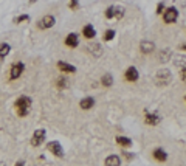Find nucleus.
<instances>
[{
    "label": "nucleus",
    "instance_id": "f257e3e1",
    "mask_svg": "<svg viewBox=\"0 0 186 166\" xmlns=\"http://www.w3.org/2000/svg\"><path fill=\"white\" fill-rule=\"evenodd\" d=\"M14 109H16V112L19 116H26L28 113H30V110H31V99L28 98V96H19L16 99V103H14Z\"/></svg>",
    "mask_w": 186,
    "mask_h": 166
},
{
    "label": "nucleus",
    "instance_id": "4be33fe9",
    "mask_svg": "<svg viewBox=\"0 0 186 166\" xmlns=\"http://www.w3.org/2000/svg\"><path fill=\"white\" fill-rule=\"evenodd\" d=\"M124 16V8L123 6H115V19H123Z\"/></svg>",
    "mask_w": 186,
    "mask_h": 166
},
{
    "label": "nucleus",
    "instance_id": "f3484780",
    "mask_svg": "<svg viewBox=\"0 0 186 166\" xmlns=\"http://www.w3.org/2000/svg\"><path fill=\"white\" fill-rule=\"evenodd\" d=\"M104 164H107V166H119L121 164V160H119L118 155H110V157H107V158H106Z\"/></svg>",
    "mask_w": 186,
    "mask_h": 166
},
{
    "label": "nucleus",
    "instance_id": "f03ea898",
    "mask_svg": "<svg viewBox=\"0 0 186 166\" xmlns=\"http://www.w3.org/2000/svg\"><path fill=\"white\" fill-rule=\"evenodd\" d=\"M172 81V75L169 70H160L155 75V82L158 86H167Z\"/></svg>",
    "mask_w": 186,
    "mask_h": 166
},
{
    "label": "nucleus",
    "instance_id": "1a4fd4ad",
    "mask_svg": "<svg viewBox=\"0 0 186 166\" xmlns=\"http://www.w3.org/2000/svg\"><path fill=\"white\" fill-rule=\"evenodd\" d=\"M140 50H141V53H144V54H149L155 50V44L151 42V41H143L140 44Z\"/></svg>",
    "mask_w": 186,
    "mask_h": 166
},
{
    "label": "nucleus",
    "instance_id": "7ed1b4c3",
    "mask_svg": "<svg viewBox=\"0 0 186 166\" xmlns=\"http://www.w3.org/2000/svg\"><path fill=\"white\" fill-rule=\"evenodd\" d=\"M177 17H178V11H177V8H174V6H169L163 11V19L166 23H175Z\"/></svg>",
    "mask_w": 186,
    "mask_h": 166
},
{
    "label": "nucleus",
    "instance_id": "f8f14e48",
    "mask_svg": "<svg viewBox=\"0 0 186 166\" xmlns=\"http://www.w3.org/2000/svg\"><path fill=\"white\" fill-rule=\"evenodd\" d=\"M58 68H59L61 71H64V73H74V71H76V67H73L71 64L62 62V61L58 62Z\"/></svg>",
    "mask_w": 186,
    "mask_h": 166
},
{
    "label": "nucleus",
    "instance_id": "9b49d317",
    "mask_svg": "<svg viewBox=\"0 0 186 166\" xmlns=\"http://www.w3.org/2000/svg\"><path fill=\"white\" fill-rule=\"evenodd\" d=\"M93 106H95V99H93L92 96H87V98L81 99V103H79V107L84 109V110H90V109H93Z\"/></svg>",
    "mask_w": 186,
    "mask_h": 166
},
{
    "label": "nucleus",
    "instance_id": "bb28decb",
    "mask_svg": "<svg viewBox=\"0 0 186 166\" xmlns=\"http://www.w3.org/2000/svg\"><path fill=\"white\" fill-rule=\"evenodd\" d=\"M163 11H164V3L160 2V3H158V6H157V14H161Z\"/></svg>",
    "mask_w": 186,
    "mask_h": 166
},
{
    "label": "nucleus",
    "instance_id": "20e7f679",
    "mask_svg": "<svg viewBox=\"0 0 186 166\" xmlns=\"http://www.w3.org/2000/svg\"><path fill=\"white\" fill-rule=\"evenodd\" d=\"M23 70H25V65L22 62H16V64H13L11 65V70H9V79H19L22 76V73H23Z\"/></svg>",
    "mask_w": 186,
    "mask_h": 166
},
{
    "label": "nucleus",
    "instance_id": "9d476101",
    "mask_svg": "<svg viewBox=\"0 0 186 166\" xmlns=\"http://www.w3.org/2000/svg\"><path fill=\"white\" fill-rule=\"evenodd\" d=\"M126 79H127L129 82L138 81V70H136L135 67H129V68L126 70Z\"/></svg>",
    "mask_w": 186,
    "mask_h": 166
},
{
    "label": "nucleus",
    "instance_id": "4468645a",
    "mask_svg": "<svg viewBox=\"0 0 186 166\" xmlns=\"http://www.w3.org/2000/svg\"><path fill=\"white\" fill-rule=\"evenodd\" d=\"M144 121H146L147 124H151V126H155V124L160 123V116H158L157 113H147V112H146Z\"/></svg>",
    "mask_w": 186,
    "mask_h": 166
},
{
    "label": "nucleus",
    "instance_id": "423d86ee",
    "mask_svg": "<svg viewBox=\"0 0 186 166\" xmlns=\"http://www.w3.org/2000/svg\"><path fill=\"white\" fill-rule=\"evenodd\" d=\"M46 147H48V149H50V152H51L54 157H58V158H62V157H64L62 146H61L58 141H50L48 144H46Z\"/></svg>",
    "mask_w": 186,
    "mask_h": 166
},
{
    "label": "nucleus",
    "instance_id": "6e6552de",
    "mask_svg": "<svg viewBox=\"0 0 186 166\" xmlns=\"http://www.w3.org/2000/svg\"><path fill=\"white\" fill-rule=\"evenodd\" d=\"M79 44V39H78V34L76 33H70L67 38H65V45L70 48H76Z\"/></svg>",
    "mask_w": 186,
    "mask_h": 166
},
{
    "label": "nucleus",
    "instance_id": "aec40b11",
    "mask_svg": "<svg viewBox=\"0 0 186 166\" xmlns=\"http://www.w3.org/2000/svg\"><path fill=\"white\" fill-rule=\"evenodd\" d=\"M9 50H11V47H9L8 44H2L0 45V58H6L8 56V53H9Z\"/></svg>",
    "mask_w": 186,
    "mask_h": 166
},
{
    "label": "nucleus",
    "instance_id": "412c9836",
    "mask_svg": "<svg viewBox=\"0 0 186 166\" xmlns=\"http://www.w3.org/2000/svg\"><path fill=\"white\" fill-rule=\"evenodd\" d=\"M113 38H115V31H113V30H107V31H104V36H102V39H104L106 42L112 41Z\"/></svg>",
    "mask_w": 186,
    "mask_h": 166
},
{
    "label": "nucleus",
    "instance_id": "a211bd4d",
    "mask_svg": "<svg viewBox=\"0 0 186 166\" xmlns=\"http://www.w3.org/2000/svg\"><path fill=\"white\" fill-rule=\"evenodd\" d=\"M116 143L123 147H130L132 146V140L130 138H126V137H116Z\"/></svg>",
    "mask_w": 186,
    "mask_h": 166
},
{
    "label": "nucleus",
    "instance_id": "5701e85b",
    "mask_svg": "<svg viewBox=\"0 0 186 166\" xmlns=\"http://www.w3.org/2000/svg\"><path fill=\"white\" fill-rule=\"evenodd\" d=\"M115 17V6H109L106 10V19H113Z\"/></svg>",
    "mask_w": 186,
    "mask_h": 166
},
{
    "label": "nucleus",
    "instance_id": "c756f323",
    "mask_svg": "<svg viewBox=\"0 0 186 166\" xmlns=\"http://www.w3.org/2000/svg\"><path fill=\"white\" fill-rule=\"evenodd\" d=\"M36 2H37V0H30V5H31V3H36Z\"/></svg>",
    "mask_w": 186,
    "mask_h": 166
},
{
    "label": "nucleus",
    "instance_id": "39448f33",
    "mask_svg": "<svg viewBox=\"0 0 186 166\" xmlns=\"http://www.w3.org/2000/svg\"><path fill=\"white\" fill-rule=\"evenodd\" d=\"M44 140H45V131L44 129H37L31 137V146H34V147L40 146L44 143Z\"/></svg>",
    "mask_w": 186,
    "mask_h": 166
},
{
    "label": "nucleus",
    "instance_id": "b1692460",
    "mask_svg": "<svg viewBox=\"0 0 186 166\" xmlns=\"http://www.w3.org/2000/svg\"><path fill=\"white\" fill-rule=\"evenodd\" d=\"M169 58H171V51H167V50L161 51V54H160V61H161V62L169 61Z\"/></svg>",
    "mask_w": 186,
    "mask_h": 166
},
{
    "label": "nucleus",
    "instance_id": "c85d7f7f",
    "mask_svg": "<svg viewBox=\"0 0 186 166\" xmlns=\"http://www.w3.org/2000/svg\"><path fill=\"white\" fill-rule=\"evenodd\" d=\"M182 81H183V82H186V65H184V67H182Z\"/></svg>",
    "mask_w": 186,
    "mask_h": 166
},
{
    "label": "nucleus",
    "instance_id": "393cba45",
    "mask_svg": "<svg viewBox=\"0 0 186 166\" xmlns=\"http://www.w3.org/2000/svg\"><path fill=\"white\" fill-rule=\"evenodd\" d=\"M68 8H70V10H73V11H76L78 8H79V0H70Z\"/></svg>",
    "mask_w": 186,
    "mask_h": 166
},
{
    "label": "nucleus",
    "instance_id": "a878e982",
    "mask_svg": "<svg viewBox=\"0 0 186 166\" xmlns=\"http://www.w3.org/2000/svg\"><path fill=\"white\" fill-rule=\"evenodd\" d=\"M23 20H30V16H28V14L19 16V17H16V19H14V23H20V22H23Z\"/></svg>",
    "mask_w": 186,
    "mask_h": 166
},
{
    "label": "nucleus",
    "instance_id": "7c9ffc66",
    "mask_svg": "<svg viewBox=\"0 0 186 166\" xmlns=\"http://www.w3.org/2000/svg\"><path fill=\"white\" fill-rule=\"evenodd\" d=\"M182 50H184V51H186V44H184V45H183V47H182Z\"/></svg>",
    "mask_w": 186,
    "mask_h": 166
},
{
    "label": "nucleus",
    "instance_id": "6ab92c4d",
    "mask_svg": "<svg viewBox=\"0 0 186 166\" xmlns=\"http://www.w3.org/2000/svg\"><path fill=\"white\" fill-rule=\"evenodd\" d=\"M101 82H102V86L110 87L112 84H113V78H112V75H110V73H106V75L101 78Z\"/></svg>",
    "mask_w": 186,
    "mask_h": 166
},
{
    "label": "nucleus",
    "instance_id": "cd10ccee",
    "mask_svg": "<svg viewBox=\"0 0 186 166\" xmlns=\"http://www.w3.org/2000/svg\"><path fill=\"white\" fill-rule=\"evenodd\" d=\"M56 86H58L59 89H65V79H64V78L58 79V84H56Z\"/></svg>",
    "mask_w": 186,
    "mask_h": 166
},
{
    "label": "nucleus",
    "instance_id": "ddd939ff",
    "mask_svg": "<svg viewBox=\"0 0 186 166\" xmlns=\"http://www.w3.org/2000/svg\"><path fill=\"white\" fill-rule=\"evenodd\" d=\"M87 50L93 54V56H96V58L102 54V47H101L99 44H90V45H87Z\"/></svg>",
    "mask_w": 186,
    "mask_h": 166
},
{
    "label": "nucleus",
    "instance_id": "2eb2a0df",
    "mask_svg": "<svg viewBox=\"0 0 186 166\" xmlns=\"http://www.w3.org/2000/svg\"><path fill=\"white\" fill-rule=\"evenodd\" d=\"M82 34L86 36L87 39H93V38H95V34H96V31H95V28H93V25H86V26H84V30H82Z\"/></svg>",
    "mask_w": 186,
    "mask_h": 166
},
{
    "label": "nucleus",
    "instance_id": "0eeeda50",
    "mask_svg": "<svg viewBox=\"0 0 186 166\" xmlns=\"http://www.w3.org/2000/svg\"><path fill=\"white\" fill-rule=\"evenodd\" d=\"M54 22H56V19L48 14V16H44L42 19L37 22V26H39L40 30H46V28H51V26L54 25Z\"/></svg>",
    "mask_w": 186,
    "mask_h": 166
},
{
    "label": "nucleus",
    "instance_id": "dca6fc26",
    "mask_svg": "<svg viewBox=\"0 0 186 166\" xmlns=\"http://www.w3.org/2000/svg\"><path fill=\"white\" fill-rule=\"evenodd\" d=\"M152 155H154V158L158 160V161H166V160H167V154H166L163 149H155V151L152 152Z\"/></svg>",
    "mask_w": 186,
    "mask_h": 166
}]
</instances>
